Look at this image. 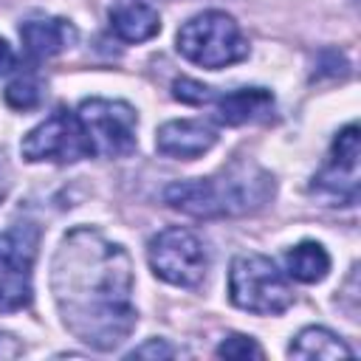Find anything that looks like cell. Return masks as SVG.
Listing matches in <instances>:
<instances>
[{
  "instance_id": "30bf717a",
  "label": "cell",
  "mask_w": 361,
  "mask_h": 361,
  "mask_svg": "<svg viewBox=\"0 0 361 361\" xmlns=\"http://www.w3.org/2000/svg\"><path fill=\"white\" fill-rule=\"evenodd\" d=\"M217 144V133L212 124L200 121V118H178V121H166L158 127L155 135V149L166 158H178V161H192L206 155L212 147Z\"/></svg>"
},
{
  "instance_id": "52a82bcc",
  "label": "cell",
  "mask_w": 361,
  "mask_h": 361,
  "mask_svg": "<svg viewBox=\"0 0 361 361\" xmlns=\"http://www.w3.org/2000/svg\"><path fill=\"white\" fill-rule=\"evenodd\" d=\"M76 118L85 130L90 155L124 158L135 152L138 116L127 102L118 99H85L76 110Z\"/></svg>"
},
{
  "instance_id": "8992f818",
  "label": "cell",
  "mask_w": 361,
  "mask_h": 361,
  "mask_svg": "<svg viewBox=\"0 0 361 361\" xmlns=\"http://www.w3.org/2000/svg\"><path fill=\"white\" fill-rule=\"evenodd\" d=\"M147 259L152 274L175 288H200L209 274V251L203 240L180 226L158 231L149 240Z\"/></svg>"
},
{
  "instance_id": "4fadbf2b",
  "label": "cell",
  "mask_w": 361,
  "mask_h": 361,
  "mask_svg": "<svg viewBox=\"0 0 361 361\" xmlns=\"http://www.w3.org/2000/svg\"><path fill=\"white\" fill-rule=\"evenodd\" d=\"M110 28L124 42H147L161 31V17L147 0H116L110 8Z\"/></svg>"
},
{
  "instance_id": "9a60e30c",
  "label": "cell",
  "mask_w": 361,
  "mask_h": 361,
  "mask_svg": "<svg viewBox=\"0 0 361 361\" xmlns=\"http://www.w3.org/2000/svg\"><path fill=\"white\" fill-rule=\"evenodd\" d=\"M285 268H288V276H293L296 282L313 285V282H322L327 276V271H330V254L324 251L322 243L305 240V243L293 245L285 254Z\"/></svg>"
},
{
  "instance_id": "7c38bea8",
  "label": "cell",
  "mask_w": 361,
  "mask_h": 361,
  "mask_svg": "<svg viewBox=\"0 0 361 361\" xmlns=\"http://www.w3.org/2000/svg\"><path fill=\"white\" fill-rule=\"evenodd\" d=\"M209 104H214L217 118L223 124L237 127V124L268 118L274 113V93L265 87H237L223 96H212Z\"/></svg>"
},
{
  "instance_id": "44dd1931",
  "label": "cell",
  "mask_w": 361,
  "mask_h": 361,
  "mask_svg": "<svg viewBox=\"0 0 361 361\" xmlns=\"http://www.w3.org/2000/svg\"><path fill=\"white\" fill-rule=\"evenodd\" d=\"M8 189H11V166H8V161H6V155L0 149V203L8 195Z\"/></svg>"
},
{
  "instance_id": "7a4b0ae2",
  "label": "cell",
  "mask_w": 361,
  "mask_h": 361,
  "mask_svg": "<svg viewBox=\"0 0 361 361\" xmlns=\"http://www.w3.org/2000/svg\"><path fill=\"white\" fill-rule=\"evenodd\" d=\"M276 195V180L268 169L248 158H237L209 178L175 180L164 189L169 209L189 217H237L268 206Z\"/></svg>"
},
{
  "instance_id": "ffe728a7",
  "label": "cell",
  "mask_w": 361,
  "mask_h": 361,
  "mask_svg": "<svg viewBox=\"0 0 361 361\" xmlns=\"http://www.w3.org/2000/svg\"><path fill=\"white\" fill-rule=\"evenodd\" d=\"M20 353H23V347L17 344V338L0 330V358H17Z\"/></svg>"
},
{
  "instance_id": "277c9868",
  "label": "cell",
  "mask_w": 361,
  "mask_h": 361,
  "mask_svg": "<svg viewBox=\"0 0 361 361\" xmlns=\"http://www.w3.org/2000/svg\"><path fill=\"white\" fill-rule=\"evenodd\" d=\"M228 299L240 310L257 316H276L290 307L293 290L285 274L268 257L240 254L231 259L228 268Z\"/></svg>"
},
{
  "instance_id": "9c48e42d",
  "label": "cell",
  "mask_w": 361,
  "mask_h": 361,
  "mask_svg": "<svg viewBox=\"0 0 361 361\" xmlns=\"http://www.w3.org/2000/svg\"><path fill=\"white\" fill-rule=\"evenodd\" d=\"M358 127L347 124L330 147V155L322 166V172L313 178V192L330 203L353 206L358 200Z\"/></svg>"
},
{
  "instance_id": "3957f363",
  "label": "cell",
  "mask_w": 361,
  "mask_h": 361,
  "mask_svg": "<svg viewBox=\"0 0 361 361\" xmlns=\"http://www.w3.org/2000/svg\"><path fill=\"white\" fill-rule=\"evenodd\" d=\"M178 51L200 68L217 71L248 56V39L226 11H200L178 28Z\"/></svg>"
},
{
  "instance_id": "ba28073f",
  "label": "cell",
  "mask_w": 361,
  "mask_h": 361,
  "mask_svg": "<svg viewBox=\"0 0 361 361\" xmlns=\"http://www.w3.org/2000/svg\"><path fill=\"white\" fill-rule=\"evenodd\" d=\"M20 152L31 164H76L90 155V147L76 113L59 107L34 130H28Z\"/></svg>"
},
{
  "instance_id": "ac0fdd59",
  "label": "cell",
  "mask_w": 361,
  "mask_h": 361,
  "mask_svg": "<svg viewBox=\"0 0 361 361\" xmlns=\"http://www.w3.org/2000/svg\"><path fill=\"white\" fill-rule=\"evenodd\" d=\"M175 99L186 102V104H209L212 102V87L195 82V79H175Z\"/></svg>"
},
{
  "instance_id": "2e32d148",
  "label": "cell",
  "mask_w": 361,
  "mask_h": 361,
  "mask_svg": "<svg viewBox=\"0 0 361 361\" xmlns=\"http://www.w3.org/2000/svg\"><path fill=\"white\" fill-rule=\"evenodd\" d=\"M3 96H6V104L14 110H34L42 102V82L34 73L14 76Z\"/></svg>"
},
{
  "instance_id": "d6986e66",
  "label": "cell",
  "mask_w": 361,
  "mask_h": 361,
  "mask_svg": "<svg viewBox=\"0 0 361 361\" xmlns=\"http://www.w3.org/2000/svg\"><path fill=\"white\" fill-rule=\"evenodd\" d=\"M175 353H178V350H175V347H169L164 338H149L147 344L135 347L130 355H133V358H149V355H152V358H172Z\"/></svg>"
},
{
  "instance_id": "5b68a950",
  "label": "cell",
  "mask_w": 361,
  "mask_h": 361,
  "mask_svg": "<svg viewBox=\"0 0 361 361\" xmlns=\"http://www.w3.org/2000/svg\"><path fill=\"white\" fill-rule=\"evenodd\" d=\"M37 248L39 228L34 223H11L0 231V313L31 305Z\"/></svg>"
},
{
  "instance_id": "6da1fadb",
  "label": "cell",
  "mask_w": 361,
  "mask_h": 361,
  "mask_svg": "<svg viewBox=\"0 0 361 361\" xmlns=\"http://www.w3.org/2000/svg\"><path fill=\"white\" fill-rule=\"evenodd\" d=\"M51 293L68 333L99 353L124 344L138 324L133 259L90 226L62 237L51 259Z\"/></svg>"
},
{
  "instance_id": "5bb4252c",
  "label": "cell",
  "mask_w": 361,
  "mask_h": 361,
  "mask_svg": "<svg viewBox=\"0 0 361 361\" xmlns=\"http://www.w3.org/2000/svg\"><path fill=\"white\" fill-rule=\"evenodd\" d=\"M290 358H324V361H338V358H353V350L327 327H305L296 333V338L288 347Z\"/></svg>"
},
{
  "instance_id": "e0dca14e",
  "label": "cell",
  "mask_w": 361,
  "mask_h": 361,
  "mask_svg": "<svg viewBox=\"0 0 361 361\" xmlns=\"http://www.w3.org/2000/svg\"><path fill=\"white\" fill-rule=\"evenodd\" d=\"M217 358H262V347L251 338V336H243V333H231L226 336L217 350H214Z\"/></svg>"
},
{
  "instance_id": "8fae6325",
  "label": "cell",
  "mask_w": 361,
  "mask_h": 361,
  "mask_svg": "<svg viewBox=\"0 0 361 361\" xmlns=\"http://www.w3.org/2000/svg\"><path fill=\"white\" fill-rule=\"evenodd\" d=\"M20 39L28 56L48 59L68 51L76 42V28L62 17H39V20H25L20 25Z\"/></svg>"
},
{
  "instance_id": "7402d4cb",
  "label": "cell",
  "mask_w": 361,
  "mask_h": 361,
  "mask_svg": "<svg viewBox=\"0 0 361 361\" xmlns=\"http://www.w3.org/2000/svg\"><path fill=\"white\" fill-rule=\"evenodd\" d=\"M11 68H14V51H11V45L0 37V76L8 73Z\"/></svg>"
}]
</instances>
